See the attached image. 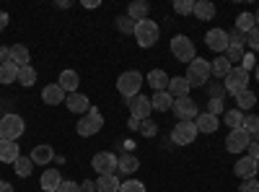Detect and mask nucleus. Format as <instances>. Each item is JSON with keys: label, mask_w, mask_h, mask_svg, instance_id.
<instances>
[{"label": "nucleus", "mask_w": 259, "mask_h": 192, "mask_svg": "<svg viewBox=\"0 0 259 192\" xmlns=\"http://www.w3.org/2000/svg\"><path fill=\"white\" fill-rule=\"evenodd\" d=\"M24 130H26V122L21 114L8 112L0 117V140H18L24 135Z\"/></svg>", "instance_id": "f257e3e1"}, {"label": "nucleus", "mask_w": 259, "mask_h": 192, "mask_svg": "<svg viewBox=\"0 0 259 192\" xmlns=\"http://www.w3.org/2000/svg\"><path fill=\"white\" fill-rule=\"evenodd\" d=\"M133 36L138 39V45H140L143 50H148V47H153L156 42H158V36H161V29H158V24H156V21L145 18V21H138V24H135V31H133Z\"/></svg>", "instance_id": "f03ea898"}, {"label": "nucleus", "mask_w": 259, "mask_h": 192, "mask_svg": "<svg viewBox=\"0 0 259 192\" xmlns=\"http://www.w3.org/2000/svg\"><path fill=\"white\" fill-rule=\"evenodd\" d=\"M101 127H104V117H101V112L96 109V106H91V109L78 120L75 133H78L80 138H94V135L101 130Z\"/></svg>", "instance_id": "7ed1b4c3"}, {"label": "nucleus", "mask_w": 259, "mask_h": 192, "mask_svg": "<svg viewBox=\"0 0 259 192\" xmlns=\"http://www.w3.org/2000/svg\"><path fill=\"white\" fill-rule=\"evenodd\" d=\"M210 75H212L210 62L202 60V57H194L189 65H187V75H184V78L189 81V86H207Z\"/></svg>", "instance_id": "20e7f679"}, {"label": "nucleus", "mask_w": 259, "mask_h": 192, "mask_svg": "<svg viewBox=\"0 0 259 192\" xmlns=\"http://www.w3.org/2000/svg\"><path fill=\"white\" fill-rule=\"evenodd\" d=\"M143 73H138V70H124L119 78H117V91L124 96V101L127 99H133V96H138L140 94V89H143Z\"/></svg>", "instance_id": "39448f33"}, {"label": "nucleus", "mask_w": 259, "mask_h": 192, "mask_svg": "<svg viewBox=\"0 0 259 192\" xmlns=\"http://www.w3.org/2000/svg\"><path fill=\"white\" fill-rule=\"evenodd\" d=\"M223 89H226V94H231V96L246 91V89H249V73H246L244 68H239V65H233L231 73L223 78Z\"/></svg>", "instance_id": "423d86ee"}, {"label": "nucleus", "mask_w": 259, "mask_h": 192, "mask_svg": "<svg viewBox=\"0 0 259 192\" xmlns=\"http://www.w3.org/2000/svg\"><path fill=\"white\" fill-rule=\"evenodd\" d=\"M171 55H174L179 62H189L197 57V50H194V42L189 39V36H184V34H177L174 39H171Z\"/></svg>", "instance_id": "0eeeda50"}, {"label": "nucleus", "mask_w": 259, "mask_h": 192, "mask_svg": "<svg viewBox=\"0 0 259 192\" xmlns=\"http://www.w3.org/2000/svg\"><path fill=\"white\" fill-rule=\"evenodd\" d=\"M91 166H94V172L101 177V174H117V169H119V159L112 153V151H99L94 159H91Z\"/></svg>", "instance_id": "6e6552de"}, {"label": "nucleus", "mask_w": 259, "mask_h": 192, "mask_svg": "<svg viewBox=\"0 0 259 192\" xmlns=\"http://www.w3.org/2000/svg\"><path fill=\"white\" fill-rule=\"evenodd\" d=\"M200 130H197V125L194 122H179L174 130H171V143H177V145H192L194 140H197Z\"/></svg>", "instance_id": "1a4fd4ad"}, {"label": "nucleus", "mask_w": 259, "mask_h": 192, "mask_svg": "<svg viewBox=\"0 0 259 192\" xmlns=\"http://www.w3.org/2000/svg\"><path fill=\"white\" fill-rule=\"evenodd\" d=\"M251 143V135L244 130V127H239V130H231L228 138H226V151L228 153H244L246 148Z\"/></svg>", "instance_id": "9d476101"}, {"label": "nucleus", "mask_w": 259, "mask_h": 192, "mask_svg": "<svg viewBox=\"0 0 259 192\" xmlns=\"http://www.w3.org/2000/svg\"><path fill=\"white\" fill-rule=\"evenodd\" d=\"M174 114L179 117V122H194L197 120V114H200V109H197V104H194L189 96H184V99H174Z\"/></svg>", "instance_id": "9b49d317"}, {"label": "nucleus", "mask_w": 259, "mask_h": 192, "mask_svg": "<svg viewBox=\"0 0 259 192\" xmlns=\"http://www.w3.org/2000/svg\"><path fill=\"white\" fill-rule=\"evenodd\" d=\"M127 106H130V117H135L138 122L148 120V117H150V109H153V106H150V99L143 96V94L127 99Z\"/></svg>", "instance_id": "f8f14e48"}, {"label": "nucleus", "mask_w": 259, "mask_h": 192, "mask_svg": "<svg viewBox=\"0 0 259 192\" xmlns=\"http://www.w3.org/2000/svg\"><path fill=\"white\" fill-rule=\"evenodd\" d=\"M205 45L212 50V52H226L228 50V31L223 29H210L205 34Z\"/></svg>", "instance_id": "ddd939ff"}, {"label": "nucleus", "mask_w": 259, "mask_h": 192, "mask_svg": "<svg viewBox=\"0 0 259 192\" xmlns=\"http://www.w3.org/2000/svg\"><path fill=\"white\" fill-rule=\"evenodd\" d=\"M256 172H259V164L254 159H249V156H241L239 161H236V166H233V174L239 179H254Z\"/></svg>", "instance_id": "4468645a"}, {"label": "nucleus", "mask_w": 259, "mask_h": 192, "mask_svg": "<svg viewBox=\"0 0 259 192\" xmlns=\"http://www.w3.org/2000/svg\"><path fill=\"white\" fill-rule=\"evenodd\" d=\"M57 86L65 91V94H75L78 86H80V75L75 70H62L60 78H57Z\"/></svg>", "instance_id": "2eb2a0df"}, {"label": "nucleus", "mask_w": 259, "mask_h": 192, "mask_svg": "<svg viewBox=\"0 0 259 192\" xmlns=\"http://www.w3.org/2000/svg\"><path fill=\"white\" fill-rule=\"evenodd\" d=\"M65 101H68V109L70 112H75V114H85V112H89L91 109V101H89V96H85V94H68V99H65Z\"/></svg>", "instance_id": "dca6fc26"}, {"label": "nucleus", "mask_w": 259, "mask_h": 192, "mask_svg": "<svg viewBox=\"0 0 259 192\" xmlns=\"http://www.w3.org/2000/svg\"><path fill=\"white\" fill-rule=\"evenodd\" d=\"M194 125H197V130H200V133H205V135H212V133L221 127V120L215 117V114H210V112H202V114H197Z\"/></svg>", "instance_id": "f3484780"}, {"label": "nucleus", "mask_w": 259, "mask_h": 192, "mask_svg": "<svg viewBox=\"0 0 259 192\" xmlns=\"http://www.w3.org/2000/svg\"><path fill=\"white\" fill-rule=\"evenodd\" d=\"M65 99H68V94H65L57 83H47L45 91H41V101L50 104V106H57V104H62Z\"/></svg>", "instance_id": "a211bd4d"}, {"label": "nucleus", "mask_w": 259, "mask_h": 192, "mask_svg": "<svg viewBox=\"0 0 259 192\" xmlns=\"http://www.w3.org/2000/svg\"><path fill=\"white\" fill-rule=\"evenodd\" d=\"M145 81H148V86L153 89V91H168V75H166V70H161V68H156V70H150L148 75H145Z\"/></svg>", "instance_id": "6ab92c4d"}, {"label": "nucleus", "mask_w": 259, "mask_h": 192, "mask_svg": "<svg viewBox=\"0 0 259 192\" xmlns=\"http://www.w3.org/2000/svg\"><path fill=\"white\" fill-rule=\"evenodd\" d=\"M18 156H21V151H18L16 140H0V161L3 164H16Z\"/></svg>", "instance_id": "aec40b11"}, {"label": "nucleus", "mask_w": 259, "mask_h": 192, "mask_svg": "<svg viewBox=\"0 0 259 192\" xmlns=\"http://www.w3.org/2000/svg\"><path fill=\"white\" fill-rule=\"evenodd\" d=\"M189 81L184 78V75H177V78H171L168 81V94L174 96V99H184V96H189Z\"/></svg>", "instance_id": "412c9836"}, {"label": "nucleus", "mask_w": 259, "mask_h": 192, "mask_svg": "<svg viewBox=\"0 0 259 192\" xmlns=\"http://www.w3.org/2000/svg\"><path fill=\"white\" fill-rule=\"evenodd\" d=\"M52 159H55V151H52V145H47V143L36 145L34 151H31V161H34L36 166H47Z\"/></svg>", "instance_id": "4be33fe9"}, {"label": "nucleus", "mask_w": 259, "mask_h": 192, "mask_svg": "<svg viewBox=\"0 0 259 192\" xmlns=\"http://www.w3.org/2000/svg\"><path fill=\"white\" fill-rule=\"evenodd\" d=\"M127 16L135 21H145V18H150V6L145 3V0H135V3H130L127 6Z\"/></svg>", "instance_id": "5701e85b"}, {"label": "nucleus", "mask_w": 259, "mask_h": 192, "mask_svg": "<svg viewBox=\"0 0 259 192\" xmlns=\"http://www.w3.org/2000/svg\"><path fill=\"white\" fill-rule=\"evenodd\" d=\"M41 189L45 192H57V187L62 184V177H60V172L57 169H45V174H41Z\"/></svg>", "instance_id": "b1692460"}, {"label": "nucleus", "mask_w": 259, "mask_h": 192, "mask_svg": "<svg viewBox=\"0 0 259 192\" xmlns=\"http://www.w3.org/2000/svg\"><path fill=\"white\" fill-rule=\"evenodd\" d=\"M13 65H18V68H26L29 62H31V52L24 47V45H13L11 47V57H8Z\"/></svg>", "instance_id": "393cba45"}, {"label": "nucleus", "mask_w": 259, "mask_h": 192, "mask_svg": "<svg viewBox=\"0 0 259 192\" xmlns=\"http://www.w3.org/2000/svg\"><path fill=\"white\" fill-rule=\"evenodd\" d=\"M150 106H153L156 112H168L171 106H174V96L168 91H156L153 99H150Z\"/></svg>", "instance_id": "a878e982"}, {"label": "nucleus", "mask_w": 259, "mask_h": 192, "mask_svg": "<svg viewBox=\"0 0 259 192\" xmlns=\"http://www.w3.org/2000/svg\"><path fill=\"white\" fill-rule=\"evenodd\" d=\"M119 179H117V174H101L99 179H96V192H119Z\"/></svg>", "instance_id": "bb28decb"}, {"label": "nucleus", "mask_w": 259, "mask_h": 192, "mask_svg": "<svg viewBox=\"0 0 259 192\" xmlns=\"http://www.w3.org/2000/svg\"><path fill=\"white\" fill-rule=\"evenodd\" d=\"M18 65H13V62L8 60V62H3V65H0V83H3V86H8V83H18Z\"/></svg>", "instance_id": "cd10ccee"}, {"label": "nucleus", "mask_w": 259, "mask_h": 192, "mask_svg": "<svg viewBox=\"0 0 259 192\" xmlns=\"http://www.w3.org/2000/svg\"><path fill=\"white\" fill-rule=\"evenodd\" d=\"M231 62H228V57L226 55H221V57H215L212 62H210V70H212V78H226L228 73H231Z\"/></svg>", "instance_id": "c85d7f7f"}, {"label": "nucleus", "mask_w": 259, "mask_h": 192, "mask_svg": "<svg viewBox=\"0 0 259 192\" xmlns=\"http://www.w3.org/2000/svg\"><path fill=\"white\" fill-rule=\"evenodd\" d=\"M192 16H197L200 21H212L215 18V6L210 3V0H197V3H194V13Z\"/></svg>", "instance_id": "c756f323"}, {"label": "nucleus", "mask_w": 259, "mask_h": 192, "mask_svg": "<svg viewBox=\"0 0 259 192\" xmlns=\"http://www.w3.org/2000/svg\"><path fill=\"white\" fill-rule=\"evenodd\" d=\"M236 99V109H241V112H249V109H254V104H256V96H254V91L251 89H246V91H241V94H236L233 96Z\"/></svg>", "instance_id": "7c9ffc66"}, {"label": "nucleus", "mask_w": 259, "mask_h": 192, "mask_svg": "<svg viewBox=\"0 0 259 192\" xmlns=\"http://www.w3.org/2000/svg\"><path fill=\"white\" fill-rule=\"evenodd\" d=\"M138 169H140L138 156H135V153H124V156L119 159V169H117V172H122V174H135Z\"/></svg>", "instance_id": "2f4dec72"}, {"label": "nucleus", "mask_w": 259, "mask_h": 192, "mask_svg": "<svg viewBox=\"0 0 259 192\" xmlns=\"http://www.w3.org/2000/svg\"><path fill=\"white\" fill-rule=\"evenodd\" d=\"M223 122L231 127V130H239V127L244 125V112L241 109H226L223 112Z\"/></svg>", "instance_id": "473e14b6"}, {"label": "nucleus", "mask_w": 259, "mask_h": 192, "mask_svg": "<svg viewBox=\"0 0 259 192\" xmlns=\"http://www.w3.org/2000/svg\"><path fill=\"white\" fill-rule=\"evenodd\" d=\"M13 169H16V174H18V177H31V172H34V161H31V156H18V161L13 164Z\"/></svg>", "instance_id": "72a5a7b5"}, {"label": "nucleus", "mask_w": 259, "mask_h": 192, "mask_svg": "<svg viewBox=\"0 0 259 192\" xmlns=\"http://www.w3.org/2000/svg\"><path fill=\"white\" fill-rule=\"evenodd\" d=\"M256 26V21H254V13H239V18H236V31H241V34H249L251 29Z\"/></svg>", "instance_id": "f704fd0d"}, {"label": "nucleus", "mask_w": 259, "mask_h": 192, "mask_svg": "<svg viewBox=\"0 0 259 192\" xmlns=\"http://www.w3.org/2000/svg\"><path fill=\"white\" fill-rule=\"evenodd\" d=\"M18 83H21V86H26V89H31L34 83H36V70H34L31 65L21 68V70H18Z\"/></svg>", "instance_id": "c9c22d12"}, {"label": "nucleus", "mask_w": 259, "mask_h": 192, "mask_svg": "<svg viewBox=\"0 0 259 192\" xmlns=\"http://www.w3.org/2000/svg\"><path fill=\"white\" fill-rule=\"evenodd\" d=\"M244 130L249 133V135H254V138H259V117L256 114H249V117H244Z\"/></svg>", "instance_id": "e433bc0d"}, {"label": "nucleus", "mask_w": 259, "mask_h": 192, "mask_svg": "<svg viewBox=\"0 0 259 192\" xmlns=\"http://www.w3.org/2000/svg\"><path fill=\"white\" fill-rule=\"evenodd\" d=\"M174 13H179V16H192V13H194V3H192V0H174Z\"/></svg>", "instance_id": "4c0bfd02"}, {"label": "nucleus", "mask_w": 259, "mask_h": 192, "mask_svg": "<svg viewBox=\"0 0 259 192\" xmlns=\"http://www.w3.org/2000/svg\"><path fill=\"white\" fill-rule=\"evenodd\" d=\"M117 29H119L122 34H133V31H135V21L124 13V16H119V18H117Z\"/></svg>", "instance_id": "58836bf2"}, {"label": "nucleus", "mask_w": 259, "mask_h": 192, "mask_svg": "<svg viewBox=\"0 0 259 192\" xmlns=\"http://www.w3.org/2000/svg\"><path fill=\"white\" fill-rule=\"evenodd\" d=\"M228 47H239V50H244L246 47V34H241V31H231L228 34Z\"/></svg>", "instance_id": "ea45409f"}, {"label": "nucleus", "mask_w": 259, "mask_h": 192, "mask_svg": "<svg viewBox=\"0 0 259 192\" xmlns=\"http://www.w3.org/2000/svg\"><path fill=\"white\" fill-rule=\"evenodd\" d=\"M119 192H148V189H145V184L138 182V179H127V182L119 184Z\"/></svg>", "instance_id": "a19ab883"}, {"label": "nucleus", "mask_w": 259, "mask_h": 192, "mask_svg": "<svg viewBox=\"0 0 259 192\" xmlns=\"http://www.w3.org/2000/svg\"><path fill=\"white\" fill-rule=\"evenodd\" d=\"M140 133H143L145 138H153V135L158 133V125L148 117V120H143V122H140Z\"/></svg>", "instance_id": "79ce46f5"}, {"label": "nucleus", "mask_w": 259, "mask_h": 192, "mask_svg": "<svg viewBox=\"0 0 259 192\" xmlns=\"http://www.w3.org/2000/svg\"><path fill=\"white\" fill-rule=\"evenodd\" d=\"M246 47H251V52H259V26H254L246 34Z\"/></svg>", "instance_id": "37998d69"}, {"label": "nucleus", "mask_w": 259, "mask_h": 192, "mask_svg": "<svg viewBox=\"0 0 259 192\" xmlns=\"http://www.w3.org/2000/svg\"><path fill=\"white\" fill-rule=\"evenodd\" d=\"M207 112H210V114H215V117L223 114V112H226V104H223V99H210V104H207Z\"/></svg>", "instance_id": "c03bdc74"}, {"label": "nucleus", "mask_w": 259, "mask_h": 192, "mask_svg": "<svg viewBox=\"0 0 259 192\" xmlns=\"http://www.w3.org/2000/svg\"><path fill=\"white\" fill-rule=\"evenodd\" d=\"M226 57H228L231 65H233V62H241V60H244V50H239V47H228V50H226Z\"/></svg>", "instance_id": "a18cd8bd"}, {"label": "nucleus", "mask_w": 259, "mask_h": 192, "mask_svg": "<svg viewBox=\"0 0 259 192\" xmlns=\"http://www.w3.org/2000/svg\"><path fill=\"white\" fill-rule=\"evenodd\" d=\"M207 94H210V99H223L226 89L221 86V83H207Z\"/></svg>", "instance_id": "49530a36"}, {"label": "nucleus", "mask_w": 259, "mask_h": 192, "mask_svg": "<svg viewBox=\"0 0 259 192\" xmlns=\"http://www.w3.org/2000/svg\"><path fill=\"white\" fill-rule=\"evenodd\" d=\"M239 192H259V182H256V177H254V179H244L241 187H239Z\"/></svg>", "instance_id": "de8ad7c7"}, {"label": "nucleus", "mask_w": 259, "mask_h": 192, "mask_svg": "<svg viewBox=\"0 0 259 192\" xmlns=\"http://www.w3.org/2000/svg\"><path fill=\"white\" fill-rule=\"evenodd\" d=\"M57 192H80V184L73 182V179H68V182H62V184L57 187Z\"/></svg>", "instance_id": "09e8293b"}, {"label": "nucleus", "mask_w": 259, "mask_h": 192, "mask_svg": "<svg viewBox=\"0 0 259 192\" xmlns=\"http://www.w3.org/2000/svg\"><path fill=\"white\" fill-rule=\"evenodd\" d=\"M254 62H256V60H254V52H251V55H244V60H241L239 68H244L246 73H251V70H254Z\"/></svg>", "instance_id": "8fccbe9b"}, {"label": "nucleus", "mask_w": 259, "mask_h": 192, "mask_svg": "<svg viewBox=\"0 0 259 192\" xmlns=\"http://www.w3.org/2000/svg\"><path fill=\"white\" fill-rule=\"evenodd\" d=\"M246 156H249V159H254V161L259 164V143H249V148H246Z\"/></svg>", "instance_id": "3c124183"}, {"label": "nucleus", "mask_w": 259, "mask_h": 192, "mask_svg": "<svg viewBox=\"0 0 259 192\" xmlns=\"http://www.w3.org/2000/svg\"><path fill=\"white\" fill-rule=\"evenodd\" d=\"M80 192H96V182H91V179L80 182Z\"/></svg>", "instance_id": "603ef678"}, {"label": "nucleus", "mask_w": 259, "mask_h": 192, "mask_svg": "<svg viewBox=\"0 0 259 192\" xmlns=\"http://www.w3.org/2000/svg\"><path fill=\"white\" fill-rule=\"evenodd\" d=\"M8 21H11V18H8V13H6V11H0V34L6 31V26H8Z\"/></svg>", "instance_id": "864d4df0"}, {"label": "nucleus", "mask_w": 259, "mask_h": 192, "mask_svg": "<svg viewBox=\"0 0 259 192\" xmlns=\"http://www.w3.org/2000/svg\"><path fill=\"white\" fill-rule=\"evenodd\" d=\"M8 57H11V50L0 47V65H3V62H8Z\"/></svg>", "instance_id": "5fc2aeb1"}, {"label": "nucleus", "mask_w": 259, "mask_h": 192, "mask_svg": "<svg viewBox=\"0 0 259 192\" xmlns=\"http://www.w3.org/2000/svg\"><path fill=\"white\" fill-rule=\"evenodd\" d=\"M127 127H130V130H140V122H138L135 117H130V120H127Z\"/></svg>", "instance_id": "6e6d98bb"}, {"label": "nucleus", "mask_w": 259, "mask_h": 192, "mask_svg": "<svg viewBox=\"0 0 259 192\" xmlns=\"http://www.w3.org/2000/svg\"><path fill=\"white\" fill-rule=\"evenodd\" d=\"M0 192H13V184H11V182H3V179H0Z\"/></svg>", "instance_id": "4d7b16f0"}, {"label": "nucleus", "mask_w": 259, "mask_h": 192, "mask_svg": "<svg viewBox=\"0 0 259 192\" xmlns=\"http://www.w3.org/2000/svg\"><path fill=\"white\" fill-rule=\"evenodd\" d=\"M133 148H135L133 140H124V151H127V153H133Z\"/></svg>", "instance_id": "13d9d810"}, {"label": "nucleus", "mask_w": 259, "mask_h": 192, "mask_svg": "<svg viewBox=\"0 0 259 192\" xmlns=\"http://www.w3.org/2000/svg\"><path fill=\"white\" fill-rule=\"evenodd\" d=\"M254 21H256V26H259V11H256V13H254Z\"/></svg>", "instance_id": "bf43d9fd"}, {"label": "nucleus", "mask_w": 259, "mask_h": 192, "mask_svg": "<svg viewBox=\"0 0 259 192\" xmlns=\"http://www.w3.org/2000/svg\"><path fill=\"white\" fill-rule=\"evenodd\" d=\"M254 75H256V81H259V65H256V68H254Z\"/></svg>", "instance_id": "052dcab7"}]
</instances>
